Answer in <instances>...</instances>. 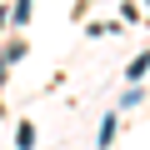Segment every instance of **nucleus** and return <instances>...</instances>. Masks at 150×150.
Here are the masks:
<instances>
[{
    "label": "nucleus",
    "instance_id": "4",
    "mask_svg": "<svg viewBox=\"0 0 150 150\" xmlns=\"http://www.w3.org/2000/svg\"><path fill=\"white\" fill-rule=\"evenodd\" d=\"M15 145H20V150H35V125H30V120H20V130H15Z\"/></svg>",
    "mask_w": 150,
    "mask_h": 150
},
{
    "label": "nucleus",
    "instance_id": "1",
    "mask_svg": "<svg viewBox=\"0 0 150 150\" xmlns=\"http://www.w3.org/2000/svg\"><path fill=\"white\" fill-rule=\"evenodd\" d=\"M20 55H25V40H10L5 50H0V85H5V75H10V65H15Z\"/></svg>",
    "mask_w": 150,
    "mask_h": 150
},
{
    "label": "nucleus",
    "instance_id": "5",
    "mask_svg": "<svg viewBox=\"0 0 150 150\" xmlns=\"http://www.w3.org/2000/svg\"><path fill=\"white\" fill-rule=\"evenodd\" d=\"M30 10H35V0H15V10H10V20H15V25H25V20H30Z\"/></svg>",
    "mask_w": 150,
    "mask_h": 150
},
{
    "label": "nucleus",
    "instance_id": "3",
    "mask_svg": "<svg viewBox=\"0 0 150 150\" xmlns=\"http://www.w3.org/2000/svg\"><path fill=\"white\" fill-rule=\"evenodd\" d=\"M115 130H120V120H115V110H110V115L100 120V140H95V145H100V150H110V140H115Z\"/></svg>",
    "mask_w": 150,
    "mask_h": 150
},
{
    "label": "nucleus",
    "instance_id": "2",
    "mask_svg": "<svg viewBox=\"0 0 150 150\" xmlns=\"http://www.w3.org/2000/svg\"><path fill=\"white\" fill-rule=\"evenodd\" d=\"M145 70H150V50H140V55H135V60L125 65V75H130V85H140V80H145Z\"/></svg>",
    "mask_w": 150,
    "mask_h": 150
},
{
    "label": "nucleus",
    "instance_id": "6",
    "mask_svg": "<svg viewBox=\"0 0 150 150\" xmlns=\"http://www.w3.org/2000/svg\"><path fill=\"white\" fill-rule=\"evenodd\" d=\"M5 25H10V10H0V30H5Z\"/></svg>",
    "mask_w": 150,
    "mask_h": 150
}]
</instances>
